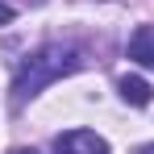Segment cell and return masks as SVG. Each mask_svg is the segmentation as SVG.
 Returning <instances> with one entry per match:
<instances>
[{
  "instance_id": "cell-1",
  "label": "cell",
  "mask_w": 154,
  "mask_h": 154,
  "mask_svg": "<svg viewBox=\"0 0 154 154\" xmlns=\"http://www.w3.org/2000/svg\"><path fill=\"white\" fill-rule=\"evenodd\" d=\"M75 67H79V50L75 46H42V50L21 67V75L13 83V100L21 104V100H29V96H38L46 83L71 75Z\"/></svg>"
},
{
  "instance_id": "cell-2",
  "label": "cell",
  "mask_w": 154,
  "mask_h": 154,
  "mask_svg": "<svg viewBox=\"0 0 154 154\" xmlns=\"http://www.w3.org/2000/svg\"><path fill=\"white\" fill-rule=\"evenodd\" d=\"M54 150L58 154H108V142L92 129H71V133H58Z\"/></svg>"
},
{
  "instance_id": "cell-3",
  "label": "cell",
  "mask_w": 154,
  "mask_h": 154,
  "mask_svg": "<svg viewBox=\"0 0 154 154\" xmlns=\"http://www.w3.org/2000/svg\"><path fill=\"white\" fill-rule=\"evenodd\" d=\"M129 58H133L137 67L154 71V25H137L133 29V38H129Z\"/></svg>"
},
{
  "instance_id": "cell-4",
  "label": "cell",
  "mask_w": 154,
  "mask_h": 154,
  "mask_svg": "<svg viewBox=\"0 0 154 154\" xmlns=\"http://www.w3.org/2000/svg\"><path fill=\"white\" fill-rule=\"evenodd\" d=\"M121 100L133 104V108L150 104V83H146L142 75H125V79H121Z\"/></svg>"
},
{
  "instance_id": "cell-5",
  "label": "cell",
  "mask_w": 154,
  "mask_h": 154,
  "mask_svg": "<svg viewBox=\"0 0 154 154\" xmlns=\"http://www.w3.org/2000/svg\"><path fill=\"white\" fill-rule=\"evenodd\" d=\"M8 21H13V4H4V0H0V25H8Z\"/></svg>"
},
{
  "instance_id": "cell-6",
  "label": "cell",
  "mask_w": 154,
  "mask_h": 154,
  "mask_svg": "<svg viewBox=\"0 0 154 154\" xmlns=\"http://www.w3.org/2000/svg\"><path fill=\"white\" fill-rule=\"evenodd\" d=\"M137 154H154V142H150V146H142V150H137Z\"/></svg>"
},
{
  "instance_id": "cell-7",
  "label": "cell",
  "mask_w": 154,
  "mask_h": 154,
  "mask_svg": "<svg viewBox=\"0 0 154 154\" xmlns=\"http://www.w3.org/2000/svg\"><path fill=\"white\" fill-rule=\"evenodd\" d=\"M17 154H33V150H17Z\"/></svg>"
}]
</instances>
